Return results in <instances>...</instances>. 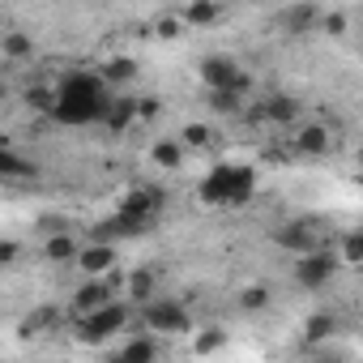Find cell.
Wrapping results in <instances>:
<instances>
[{"label":"cell","instance_id":"obj_1","mask_svg":"<svg viewBox=\"0 0 363 363\" xmlns=\"http://www.w3.org/2000/svg\"><path fill=\"white\" fill-rule=\"evenodd\" d=\"M107 99H111V86L99 73L77 69V73H69V77L56 82V103H52L48 116L56 124H99Z\"/></svg>","mask_w":363,"mask_h":363},{"label":"cell","instance_id":"obj_2","mask_svg":"<svg viewBox=\"0 0 363 363\" xmlns=\"http://www.w3.org/2000/svg\"><path fill=\"white\" fill-rule=\"evenodd\" d=\"M252 193H257V171L244 167V162H218V167L201 179V201H206V206L235 210V206H248Z\"/></svg>","mask_w":363,"mask_h":363},{"label":"cell","instance_id":"obj_3","mask_svg":"<svg viewBox=\"0 0 363 363\" xmlns=\"http://www.w3.org/2000/svg\"><path fill=\"white\" fill-rule=\"evenodd\" d=\"M133 320V312H128V303H120V299H107L103 308H94V312H82L77 316V342L82 346H103L107 337H116L124 325Z\"/></svg>","mask_w":363,"mask_h":363},{"label":"cell","instance_id":"obj_4","mask_svg":"<svg viewBox=\"0 0 363 363\" xmlns=\"http://www.w3.org/2000/svg\"><path fill=\"white\" fill-rule=\"evenodd\" d=\"M197 77H201L206 90H235V94H248L252 90V73H244L235 65V56H223V52L206 56L201 69H197Z\"/></svg>","mask_w":363,"mask_h":363},{"label":"cell","instance_id":"obj_5","mask_svg":"<svg viewBox=\"0 0 363 363\" xmlns=\"http://www.w3.org/2000/svg\"><path fill=\"white\" fill-rule=\"evenodd\" d=\"M141 320H145L150 333H189L193 329V316H189L184 303L179 299H158V295L141 303Z\"/></svg>","mask_w":363,"mask_h":363},{"label":"cell","instance_id":"obj_6","mask_svg":"<svg viewBox=\"0 0 363 363\" xmlns=\"http://www.w3.org/2000/svg\"><path fill=\"white\" fill-rule=\"evenodd\" d=\"M333 274H337V257H333V248H308V252L295 257V282H299L303 291H320V286H329Z\"/></svg>","mask_w":363,"mask_h":363},{"label":"cell","instance_id":"obj_7","mask_svg":"<svg viewBox=\"0 0 363 363\" xmlns=\"http://www.w3.org/2000/svg\"><path fill=\"white\" fill-rule=\"evenodd\" d=\"M329 145H333L329 124H320V120H295L291 124V150L299 158H320V154H329Z\"/></svg>","mask_w":363,"mask_h":363},{"label":"cell","instance_id":"obj_8","mask_svg":"<svg viewBox=\"0 0 363 363\" xmlns=\"http://www.w3.org/2000/svg\"><path fill=\"white\" fill-rule=\"evenodd\" d=\"M299 99L295 94H282V90H274V94H265L257 107H252V120L257 124H282V128H291L295 120H299Z\"/></svg>","mask_w":363,"mask_h":363},{"label":"cell","instance_id":"obj_9","mask_svg":"<svg viewBox=\"0 0 363 363\" xmlns=\"http://www.w3.org/2000/svg\"><path fill=\"white\" fill-rule=\"evenodd\" d=\"M116 240H94V244H86V248H77V257H73V265L86 274V278H103V274H111V265H116Z\"/></svg>","mask_w":363,"mask_h":363},{"label":"cell","instance_id":"obj_10","mask_svg":"<svg viewBox=\"0 0 363 363\" xmlns=\"http://www.w3.org/2000/svg\"><path fill=\"white\" fill-rule=\"evenodd\" d=\"M158 210H162V193H154V189H133V193L124 197V206H120V214L137 218L141 227H150V223L158 218Z\"/></svg>","mask_w":363,"mask_h":363},{"label":"cell","instance_id":"obj_11","mask_svg":"<svg viewBox=\"0 0 363 363\" xmlns=\"http://www.w3.org/2000/svg\"><path fill=\"white\" fill-rule=\"evenodd\" d=\"M99 124H107L111 133H124L128 124H137V99L133 94H116L111 90V99H107V107H103V120Z\"/></svg>","mask_w":363,"mask_h":363},{"label":"cell","instance_id":"obj_12","mask_svg":"<svg viewBox=\"0 0 363 363\" xmlns=\"http://www.w3.org/2000/svg\"><path fill=\"white\" fill-rule=\"evenodd\" d=\"M274 244L282 248V252H308V248H316V235H312V227L308 223H282V227H274Z\"/></svg>","mask_w":363,"mask_h":363},{"label":"cell","instance_id":"obj_13","mask_svg":"<svg viewBox=\"0 0 363 363\" xmlns=\"http://www.w3.org/2000/svg\"><path fill=\"white\" fill-rule=\"evenodd\" d=\"M107 299H116L111 282H103V278H86V282L73 291V312H77V316H82V312H94V308H103Z\"/></svg>","mask_w":363,"mask_h":363},{"label":"cell","instance_id":"obj_14","mask_svg":"<svg viewBox=\"0 0 363 363\" xmlns=\"http://www.w3.org/2000/svg\"><path fill=\"white\" fill-rule=\"evenodd\" d=\"M137 73H141V65H137L133 56H111V60L99 69V77H103L111 90H124V86H133V82H137Z\"/></svg>","mask_w":363,"mask_h":363},{"label":"cell","instance_id":"obj_15","mask_svg":"<svg viewBox=\"0 0 363 363\" xmlns=\"http://www.w3.org/2000/svg\"><path fill=\"white\" fill-rule=\"evenodd\" d=\"M158 295V274L154 269H133L124 278V303H145Z\"/></svg>","mask_w":363,"mask_h":363},{"label":"cell","instance_id":"obj_16","mask_svg":"<svg viewBox=\"0 0 363 363\" xmlns=\"http://www.w3.org/2000/svg\"><path fill=\"white\" fill-rule=\"evenodd\" d=\"M179 18H184V26H218L223 5H218V0H184Z\"/></svg>","mask_w":363,"mask_h":363},{"label":"cell","instance_id":"obj_17","mask_svg":"<svg viewBox=\"0 0 363 363\" xmlns=\"http://www.w3.org/2000/svg\"><path fill=\"white\" fill-rule=\"evenodd\" d=\"M316 18H320V9L312 5V0H299V5H291V9L282 13V26H286L291 35H303V30L316 26Z\"/></svg>","mask_w":363,"mask_h":363},{"label":"cell","instance_id":"obj_18","mask_svg":"<svg viewBox=\"0 0 363 363\" xmlns=\"http://www.w3.org/2000/svg\"><path fill=\"white\" fill-rule=\"evenodd\" d=\"M0 56L5 60H30L35 56V39L26 30H5L0 35Z\"/></svg>","mask_w":363,"mask_h":363},{"label":"cell","instance_id":"obj_19","mask_svg":"<svg viewBox=\"0 0 363 363\" xmlns=\"http://www.w3.org/2000/svg\"><path fill=\"white\" fill-rule=\"evenodd\" d=\"M120 363H145V359H158V337H128L120 350H116Z\"/></svg>","mask_w":363,"mask_h":363},{"label":"cell","instance_id":"obj_20","mask_svg":"<svg viewBox=\"0 0 363 363\" xmlns=\"http://www.w3.org/2000/svg\"><path fill=\"white\" fill-rule=\"evenodd\" d=\"M150 158H154L162 171H175L179 162H184V145H179V141H167V137H162V141H154V145H150Z\"/></svg>","mask_w":363,"mask_h":363},{"label":"cell","instance_id":"obj_21","mask_svg":"<svg viewBox=\"0 0 363 363\" xmlns=\"http://www.w3.org/2000/svg\"><path fill=\"white\" fill-rule=\"evenodd\" d=\"M77 248H82V244H77L73 235H65V231H60V235H52V240L43 244V257H48V261H60V265H69V261L77 257Z\"/></svg>","mask_w":363,"mask_h":363},{"label":"cell","instance_id":"obj_22","mask_svg":"<svg viewBox=\"0 0 363 363\" xmlns=\"http://www.w3.org/2000/svg\"><path fill=\"white\" fill-rule=\"evenodd\" d=\"M206 94H210L214 116H240L244 111V94H235V90H206Z\"/></svg>","mask_w":363,"mask_h":363},{"label":"cell","instance_id":"obj_23","mask_svg":"<svg viewBox=\"0 0 363 363\" xmlns=\"http://www.w3.org/2000/svg\"><path fill=\"white\" fill-rule=\"evenodd\" d=\"M22 175H35V167L22 154H13V150L0 145V179H22Z\"/></svg>","mask_w":363,"mask_h":363},{"label":"cell","instance_id":"obj_24","mask_svg":"<svg viewBox=\"0 0 363 363\" xmlns=\"http://www.w3.org/2000/svg\"><path fill=\"white\" fill-rule=\"evenodd\" d=\"M52 325H60V312H56V308H39L35 316L22 320V337H39V333H48Z\"/></svg>","mask_w":363,"mask_h":363},{"label":"cell","instance_id":"obj_25","mask_svg":"<svg viewBox=\"0 0 363 363\" xmlns=\"http://www.w3.org/2000/svg\"><path fill=\"white\" fill-rule=\"evenodd\" d=\"M333 257H337V265H359V261H363V235H359V231H346Z\"/></svg>","mask_w":363,"mask_h":363},{"label":"cell","instance_id":"obj_26","mask_svg":"<svg viewBox=\"0 0 363 363\" xmlns=\"http://www.w3.org/2000/svg\"><path fill=\"white\" fill-rule=\"evenodd\" d=\"M333 329H337V316H329V312H316V316H308V325H303V337H308V342H325Z\"/></svg>","mask_w":363,"mask_h":363},{"label":"cell","instance_id":"obj_27","mask_svg":"<svg viewBox=\"0 0 363 363\" xmlns=\"http://www.w3.org/2000/svg\"><path fill=\"white\" fill-rule=\"evenodd\" d=\"M210 137H214V133H210V124H184L175 141L184 145V150H206V145H210Z\"/></svg>","mask_w":363,"mask_h":363},{"label":"cell","instance_id":"obj_28","mask_svg":"<svg viewBox=\"0 0 363 363\" xmlns=\"http://www.w3.org/2000/svg\"><path fill=\"white\" fill-rule=\"evenodd\" d=\"M244 312H261V308H269V286H261V282H252V286H244L240 291V299H235Z\"/></svg>","mask_w":363,"mask_h":363},{"label":"cell","instance_id":"obj_29","mask_svg":"<svg viewBox=\"0 0 363 363\" xmlns=\"http://www.w3.org/2000/svg\"><path fill=\"white\" fill-rule=\"evenodd\" d=\"M227 346V329H206V333H197L193 337V354H214V350H223Z\"/></svg>","mask_w":363,"mask_h":363},{"label":"cell","instance_id":"obj_30","mask_svg":"<svg viewBox=\"0 0 363 363\" xmlns=\"http://www.w3.org/2000/svg\"><path fill=\"white\" fill-rule=\"evenodd\" d=\"M26 103H30L35 111H43V116H48V111H52V103H56V86H30V90H26Z\"/></svg>","mask_w":363,"mask_h":363},{"label":"cell","instance_id":"obj_31","mask_svg":"<svg viewBox=\"0 0 363 363\" xmlns=\"http://www.w3.org/2000/svg\"><path fill=\"white\" fill-rule=\"evenodd\" d=\"M184 30H189V26H184V18H179V13H167V18L154 22V35H158V39H179Z\"/></svg>","mask_w":363,"mask_h":363},{"label":"cell","instance_id":"obj_32","mask_svg":"<svg viewBox=\"0 0 363 363\" xmlns=\"http://www.w3.org/2000/svg\"><path fill=\"white\" fill-rule=\"evenodd\" d=\"M316 26H320L325 35H346V13H320Z\"/></svg>","mask_w":363,"mask_h":363},{"label":"cell","instance_id":"obj_33","mask_svg":"<svg viewBox=\"0 0 363 363\" xmlns=\"http://www.w3.org/2000/svg\"><path fill=\"white\" fill-rule=\"evenodd\" d=\"M18 261H22V244L0 240V269H9V265H18Z\"/></svg>","mask_w":363,"mask_h":363},{"label":"cell","instance_id":"obj_34","mask_svg":"<svg viewBox=\"0 0 363 363\" xmlns=\"http://www.w3.org/2000/svg\"><path fill=\"white\" fill-rule=\"evenodd\" d=\"M154 116H162V103L158 99H141L137 103V120H154Z\"/></svg>","mask_w":363,"mask_h":363},{"label":"cell","instance_id":"obj_35","mask_svg":"<svg viewBox=\"0 0 363 363\" xmlns=\"http://www.w3.org/2000/svg\"><path fill=\"white\" fill-rule=\"evenodd\" d=\"M0 107H5V86H0Z\"/></svg>","mask_w":363,"mask_h":363},{"label":"cell","instance_id":"obj_36","mask_svg":"<svg viewBox=\"0 0 363 363\" xmlns=\"http://www.w3.org/2000/svg\"><path fill=\"white\" fill-rule=\"evenodd\" d=\"M0 22H5V18H0Z\"/></svg>","mask_w":363,"mask_h":363}]
</instances>
